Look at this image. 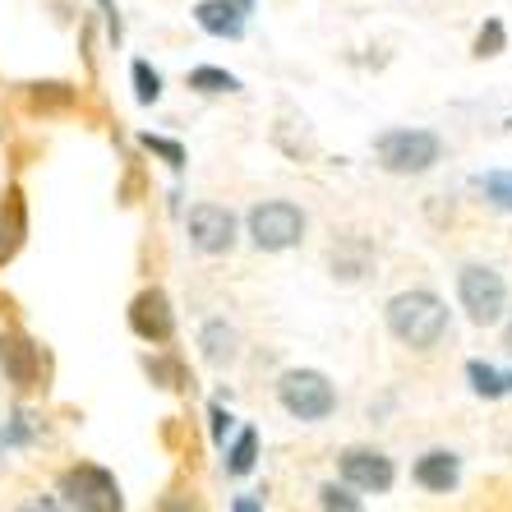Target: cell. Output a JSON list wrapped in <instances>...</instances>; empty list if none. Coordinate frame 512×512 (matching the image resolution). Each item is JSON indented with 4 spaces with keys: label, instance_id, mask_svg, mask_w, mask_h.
Returning <instances> with one entry per match:
<instances>
[{
    "label": "cell",
    "instance_id": "1",
    "mask_svg": "<svg viewBox=\"0 0 512 512\" xmlns=\"http://www.w3.org/2000/svg\"><path fill=\"white\" fill-rule=\"evenodd\" d=\"M388 328L402 346L429 351L448 333V305L434 291H402V296L388 300Z\"/></svg>",
    "mask_w": 512,
    "mask_h": 512
},
{
    "label": "cell",
    "instance_id": "2",
    "mask_svg": "<svg viewBox=\"0 0 512 512\" xmlns=\"http://www.w3.org/2000/svg\"><path fill=\"white\" fill-rule=\"evenodd\" d=\"M374 153L397 176H420V171H429L443 157V139L434 130H388L379 134Z\"/></svg>",
    "mask_w": 512,
    "mask_h": 512
},
{
    "label": "cell",
    "instance_id": "3",
    "mask_svg": "<svg viewBox=\"0 0 512 512\" xmlns=\"http://www.w3.org/2000/svg\"><path fill=\"white\" fill-rule=\"evenodd\" d=\"M457 300H462V310L471 314L476 328H489L508 310V282L494 268H485V263H466L457 273Z\"/></svg>",
    "mask_w": 512,
    "mask_h": 512
},
{
    "label": "cell",
    "instance_id": "4",
    "mask_svg": "<svg viewBox=\"0 0 512 512\" xmlns=\"http://www.w3.org/2000/svg\"><path fill=\"white\" fill-rule=\"evenodd\" d=\"M277 397L296 420H328L337 411V388L319 370H286Z\"/></svg>",
    "mask_w": 512,
    "mask_h": 512
},
{
    "label": "cell",
    "instance_id": "5",
    "mask_svg": "<svg viewBox=\"0 0 512 512\" xmlns=\"http://www.w3.org/2000/svg\"><path fill=\"white\" fill-rule=\"evenodd\" d=\"M300 236H305V213H300L296 203L273 199V203H259L250 213V240L259 250L282 254L291 245H300Z\"/></svg>",
    "mask_w": 512,
    "mask_h": 512
},
{
    "label": "cell",
    "instance_id": "6",
    "mask_svg": "<svg viewBox=\"0 0 512 512\" xmlns=\"http://www.w3.org/2000/svg\"><path fill=\"white\" fill-rule=\"evenodd\" d=\"M60 494L79 508H93V512H116L120 508V489L116 476L102 471V466H74L60 476Z\"/></svg>",
    "mask_w": 512,
    "mask_h": 512
},
{
    "label": "cell",
    "instance_id": "7",
    "mask_svg": "<svg viewBox=\"0 0 512 512\" xmlns=\"http://www.w3.org/2000/svg\"><path fill=\"white\" fill-rule=\"evenodd\" d=\"M190 245L199 254H227L236 245V217L222 203H194L190 208Z\"/></svg>",
    "mask_w": 512,
    "mask_h": 512
},
{
    "label": "cell",
    "instance_id": "8",
    "mask_svg": "<svg viewBox=\"0 0 512 512\" xmlns=\"http://www.w3.org/2000/svg\"><path fill=\"white\" fill-rule=\"evenodd\" d=\"M393 462L383 453H374V448H346L342 453V480L346 485L365 489V494H388L393 489Z\"/></svg>",
    "mask_w": 512,
    "mask_h": 512
},
{
    "label": "cell",
    "instance_id": "9",
    "mask_svg": "<svg viewBox=\"0 0 512 512\" xmlns=\"http://www.w3.org/2000/svg\"><path fill=\"white\" fill-rule=\"evenodd\" d=\"M130 328L143 337V342H171L176 333V314H171V300L162 291H143L139 300L130 305Z\"/></svg>",
    "mask_w": 512,
    "mask_h": 512
},
{
    "label": "cell",
    "instance_id": "10",
    "mask_svg": "<svg viewBox=\"0 0 512 512\" xmlns=\"http://www.w3.org/2000/svg\"><path fill=\"white\" fill-rule=\"evenodd\" d=\"M0 365H5V379L14 388H37V379H42V356L24 333H0Z\"/></svg>",
    "mask_w": 512,
    "mask_h": 512
},
{
    "label": "cell",
    "instance_id": "11",
    "mask_svg": "<svg viewBox=\"0 0 512 512\" xmlns=\"http://www.w3.org/2000/svg\"><path fill=\"white\" fill-rule=\"evenodd\" d=\"M457 480H462V462H457V453L434 448V453H425L416 462V485L429 489V494H448V489H457Z\"/></svg>",
    "mask_w": 512,
    "mask_h": 512
},
{
    "label": "cell",
    "instance_id": "12",
    "mask_svg": "<svg viewBox=\"0 0 512 512\" xmlns=\"http://www.w3.org/2000/svg\"><path fill=\"white\" fill-rule=\"evenodd\" d=\"M203 33L213 37H240L245 33V5L240 0H203L199 10H194Z\"/></svg>",
    "mask_w": 512,
    "mask_h": 512
},
{
    "label": "cell",
    "instance_id": "13",
    "mask_svg": "<svg viewBox=\"0 0 512 512\" xmlns=\"http://www.w3.org/2000/svg\"><path fill=\"white\" fill-rule=\"evenodd\" d=\"M24 231H28L24 194L10 190L5 194V203H0V259H10V254L24 245Z\"/></svg>",
    "mask_w": 512,
    "mask_h": 512
},
{
    "label": "cell",
    "instance_id": "14",
    "mask_svg": "<svg viewBox=\"0 0 512 512\" xmlns=\"http://www.w3.org/2000/svg\"><path fill=\"white\" fill-rule=\"evenodd\" d=\"M199 346H203V360H208V365H231V360H236V328L222 319L203 323Z\"/></svg>",
    "mask_w": 512,
    "mask_h": 512
},
{
    "label": "cell",
    "instance_id": "15",
    "mask_svg": "<svg viewBox=\"0 0 512 512\" xmlns=\"http://www.w3.org/2000/svg\"><path fill=\"white\" fill-rule=\"evenodd\" d=\"M190 88H199V93H236V74L217 70V65H199V70H190Z\"/></svg>",
    "mask_w": 512,
    "mask_h": 512
},
{
    "label": "cell",
    "instance_id": "16",
    "mask_svg": "<svg viewBox=\"0 0 512 512\" xmlns=\"http://www.w3.org/2000/svg\"><path fill=\"white\" fill-rule=\"evenodd\" d=\"M254 453H259V434L254 429H240V439H236V448H231V462H227V471L231 476H245V471H254Z\"/></svg>",
    "mask_w": 512,
    "mask_h": 512
},
{
    "label": "cell",
    "instance_id": "17",
    "mask_svg": "<svg viewBox=\"0 0 512 512\" xmlns=\"http://www.w3.org/2000/svg\"><path fill=\"white\" fill-rule=\"evenodd\" d=\"M480 190H485L489 203H499V208L512 213V171H489V176L480 180Z\"/></svg>",
    "mask_w": 512,
    "mask_h": 512
},
{
    "label": "cell",
    "instance_id": "18",
    "mask_svg": "<svg viewBox=\"0 0 512 512\" xmlns=\"http://www.w3.org/2000/svg\"><path fill=\"white\" fill-rule=\"evenodd\" d=\"M471 383H476V393H485V397H503L508 393V379H503V374H494L489 370V365H480V360H471Z\"/></svg>",
    "mask_w": 512,
    "mask_h": 512
},
{
    "label": "cell",
    "instance_id": "19",
    "mask_svg": "<svg viewBox=\"0 0 512 512\" xmlns=\"http://www.w3.org/2000/svg\"><path fill=\"white\" fill-rule=\"evenodd\" d=\"M134 88H139V102H157L162 97V79L148 70V60H134Z\"/></svg>",
    "mask_w": 512,
    "mask_h": 512
},
{
    "label": "cell",
    "instance_id": "20",
    "mask_svg": "<svg viewBox=\"0 0 512 512\" xmlns=\"http://www.w3.org/2000/svg\"><path fill=\"white\" fill-rule=\"evenodd\" d=\"M499 51H503V24L499 19H489L485 33L476 37V56H499Z\"/></svg>",
    "mask_w": 512,
    "mask_h": 512
},
{
    "label": "cell",
    "instance_id": "21",
    "mask_svg": "<svg viewBox=\"0 0 512 512\" xmlns=\"http://www.w3.org/2000/svg\"><path fill=\"white\" fill-rule=\"evenodd\" d=\"M319 503L323 508H342V512H356L360 508V499H351L346 489H337V485H323L319 489Z\"/></svg>",
    "mask_w": 512,
    "mask_h": 512
},
{
    "label": "cell",
    "instance_id": "22",
    "mask_svg": "<svg viewBox=\"0 0 512 512\" xmlns=\"http://www.w3.org/2000/svg\"><path fill=\"white\" fill-rule=\"evenodd\" d=\"M148 148H153V153H162L171 162V167H185V148H180V143H171V139H153V134H148Z\"/></svg>",
    "mask_w": 512,
    "mask_h": 512
},
{
    "label": "cell",
    "instance_id": "23",
    "mask_svg": "<svg viewBox=\"0 0 512 512\" xmlns=\"http://www.w3.org/2000/svg\"><path fill=\"white\" fill-rule=\"evenodd\" d=\"M503 346H508V351H512V328H508V337H503Z\"/></svg>",
    "mask_w": 512,
    "mask_h": 512
},
{
    "label": "cell",
    "instance_id": "24",
    "mask_svg": "<svg viewBox=\"0 0 512 512\" xmlns=\"http://www.w3.org/2000/svg\"><path fill=\"white\" fill-rule=\"evenodd\" d=\"M240 5H245V10H250V5H254V0H240Z\"/></svg>",
    "mask_w": 512,
    "mask_h": 512
},
{
    "label": "cell",
    "instance_id": "25",
    "mask_svg": "<svg viewBox=\"0 0 512 512\" xmlns=\"http://www.w3.org/2000/svg\"><path fill=\"white\" fill-rule=\"evenodd\" d=\"M508 388H512V379H508Z\"/></svg>",
    "mask_w": 512,
    "mask_h": 512
}]
</instances>
